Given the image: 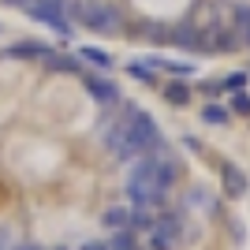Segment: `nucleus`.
<instances>
[{
  "instance_id": "nucleus-12",
  "label": "nucleus",
  "mask_w": 250,
  "mask_h": 250,
  "mask_svg": "<svg viewBox=\"0 0 250 250\" xmlns=\"http://www.w3.org/2000/svg\"><path fill=\"white\" fill-rule=\"evenodd\" d=\"M127 75H131V79H138V83H153V79H157V71L149 67L146 56H138V60L127 63Z\"/></svg>"
},
{
  "instance_id": "nucleus-7",
  "label": "nucleus",
  "mask_w": 250,
  "mask_h": 250,
  "mask_svg": "<svg viewBox=\"0 0 250 250\" xmlns=\"http://www.w3.org/2000/svg\"><path fill=\"white\" fill-rule=\"evenodd\" d=\"M149 67L153 71H168V75H176V79H194L198 75V67L190 60H168V56H146Z\"/></svg>"
},
{
  "instance_id": "nucleus-3",
  "label": "nucleus",
  "mask_w": 250,
  "mask_h": 250,
  "mask_svg": "<svg viewBox=\"0 0 250 250\" xmlns=\"http://www.w3.org/2000/svg\"><path fill=\"white\" fill-rule=\"evenodd\" d=\"M120 120H124L127 135L135 138V146L142 149V157L165 146V138H161V127H157V120H153V116L146 112V108H135V104H127Z\"/></svg>"
},
{
  "instance_id": "nucleus-6",
  "label": "nucleus",
  "mask_w": 250,
  "mask_h": 250,
  "mask_svg": "<svg viewBox=\"0 0 250 250\" xmlns=\"http://www.w3.org/2000/svg\"><path fill=\"white\" fill-rule=\"evenodd\" d=\"M8 56H22V60H34V63H42V67H49L56 52L49 45H38V42H15L8 49Z\"/></svg>"
},
{
  "instance_id": "nucleus-11",
  "label": "nucleus",
  "mask_w": 250,
  "mask_h": 250,
  "mask_svg": "<svg viewBox=\"0 0 250 250\" xmlns=\"http://www.w3.org/2000/svg\"><path fill=\"white\" fill-rule=\"evenodd\" d=\"M108 250H142L138 247V231H131V228H124V231H112V239L104 243Z\"/></svg>"
},
{
  "instance_id": "nucleus-16",
  "label": "nucleus",
  "mask_w": 250,
  "mask_h": 250,
  "mask_svg": "<svg viewBox=\"0 0 250 250\" xmlns=\"http://www.w3.org/2000/svg\"><path fill=\"white\" fill-rule=\"evenodd\" d=\"M243 83H247V75H228L220 86H231V90H235V86H243Z\"/></svg>"
},
{
  "instance_id": "nucleus-10",
  "label": "nucleus",
  "mask_w": 250,
  "mask_h": 250,
  "mask_svg": "<svg viewBox=\"0 0 250 250\" xmlns=\"http://www.w3.org/2000/svg\"><path fill=\"white\" fill-rule=\"evenodd\" d=\"M131 217H135V209H127V206H112V209H104V228H112V231H124L131 228Z\"/></svg>"
},
{
  "instance_id": "nucleus-1",
  "label": "nucleus",
  "mask_w": 250,
  "mask_h": 250,
  "mask_svg": "<svg viewBox=\"0 0 250 250\" xmlns=\"http://www.w3.org/2000/svg\"><path fill=\"white\" fill-rule=\"evenodd\" d=\"M67 15H71L79 26L94 30V34H116L120 26H124V15H120V8H112L108 0H71Z\"/></svg>"
},
{
  "instance_id": "nucleus-13",
  "label": "nucleus",
  "mask_w": 250,
  "mask_h": 250,
  "mask_svg": "<svg viewBox=\"0 0 250 250\" xmlns=\"http://www.w3.org/2000/svg\"><path fill=\"white\" fill-rule=\"evenodd\" d=\"M228 108H224V104H206V108H202V120H206V124H213V127H224L228 124Z\"/></svg>"
},
{
  "instance_id": "nucleus-19",
  "label": "nucleus",
  "mask_w": 250,
  "mask_h": 250,
  "mask_svg": "<svg viewBox=\"0 0 250 250\" xmlns=\"http://www.w3.org/2000/svg\"><path fill=\"white\" fill-rule=\"evenodd\" d=\"M8 239H11L8 231H0V250H11V247H8Z\"/></svg>"
},
{
  "instance_id": "nucleus-20",
  "label": "nucleus",
  "mask_w": 250,
  "mask_h": 250,
  "mask_svg": "<svg viewBox=\"0 0 250 250\" xmlns=\"http://www.w3.org/2000/svg\"><path fill=\"white\" fill-rule=\"evenodd\" d=\"M15 250H45V247H34V243H26V247H15Z\"/></svg>"
},
{
  "instance_id": "nucleus-4",
  "label": "nucleus",
  "mask_w": 250,
  "mask_h": 250,
  "mask_svg": "<svg viewBox=\"0 0 250 250\" xmlns=\"http://www.w3.org/2000/svg\"><path fill=\"white\" fill-rule=\"evenodd\" d=\"M146 235H149V247L153 250H176L179 239H183V217L179 213H161Z\"/></svg>"
},
{
  "instance_id": "nucleus-14",
  "label": "nucleus",
  "mask_w": 250,
  "mask_h": 250,
  "mask_svg": "<svg viewBox=\"0 0 250 250\" xmlns=\"http://www.w3.org/2000/svg\"><path fill=\"white\" fill-rule=\"evenodd\" d=\"M165 97H168V101H172V104H187L190 101V94H187V86H168V90H165Z\"/></svg>"
},
{
  "instance_id": "nucleus-17",
  "label": "nucleus",
  "mask_w": 250,
  "mask_h": 250,
  "mask_svg": "<svg viewBox=\"0 0 250 250\" xmlns=\"http://www.w3.org/2000/svg\"><path fill=\"white\" fill-rule=\"evenodd\" d=\"M235 22H243V26H250V8H235Z\"/></svg>"
},
{
  "instance_id": "nucleus-9",
  "label": "nucleus",
  "mask_w": 250,
  "mask_h": 250,
  "mask_svg": "<svg viewBox=\"0 0 250 250\" xmlns=\"http://www.w3.org/2000/svg\"><path fill=\"white\" fill-rule=\"evenodd\" d=\"M79 60H83V63H94V67H97V71H112V52H104V49H97V45H83V49H79Z\"/></svg>"
},
{
  "instance_id": "nucleus-15",
  "label": "nucleus",
  "mask_w": 250,
  "mask_h": 250,
  "mask_svg": "<svg viewBox=\"0 0 250 250\" xmlns=\"http://www.w3.org/2000/svg\"><path fill=\"white\" fill-rule=\"evenodd\" d=\"M231 108H235V112H243V116H247V112H250V94H243V90H239V94L231 97Z\"/></svg>"
},
{
  "instance_id": "nucleus-21",
  "label": "nucleus",
  "mask_w": 250,
  "mask_h": 250,
  "mask_svg": "<svg viewBox=\"0 0 250 250\" xmlns=\"http://www.w3.org/2000/svg\"><path fill=\"white\" fill-rule=\"evenodd\" d=\"M247 45H250V30H247Z\"/></svg>"
},
{
  "instance_id": "nucleus-18",
  "label": "nucleus",
  "mask_w": 250,
  "mask_h": 250,
  "mask_svg": "<svg viewBox=\"0 0 250 250\" xmlns=\"http://www.w3.org/2000/svg\"><path fill=\"white\" fill-rule=\"evenodd\" d=\"M83 250H108L104 243H83Z\"/></svg>"
},
{
  "instance_id": "nucleus-8",
  "label": "nucleus",
  "mask_w": 250,
  "mask_h": 250,
  "mask_svg": "<svg viewBox=\"0 0 250 250\" xmlns=\"http://www.w3.org/2000/svg\"><path fill=\"white\" fill-rule=\"evenodd\" d=\"M220 179H224V190L231 198H243L247 194V176H243L235 165H220Z\"/></svg>"
},
{
  "instance_id": "nucleus-5",
  "label": "nucleus",
  "mask_w": 250,
  "mask_h": 250,
  "mask_svg": "<svg viewBox=\"0 0 250 250\" xmlns=\"http://www.w3.org/2000/svg\"><path fill=\"white\" fill-rule=\"evenodd\" d=\"M83 86L97 104H116L120 101V86H116L112 79H104V75H83Z\"/></svg>"
},
{
  "instance_id": "nucleus-2",
  "label": "nucleus",
  "mask_w": 250,
  "mask_h": 250,
  "mask_svg": "<svg viewBox=\"0 0 250 250\" xmlns=\"http://www.w3.org/2000/svg\"><path fill=\"white\" fill-rule=\"evenodd\" d=\"M4 4H11V8L26 11L30 19H38L42 26L56 30L60 38H75L71 15H67V8H71V0H4Z\"/></svg>"
}]
</instances>
